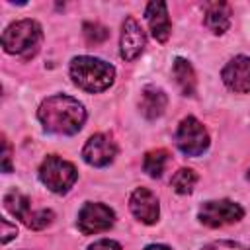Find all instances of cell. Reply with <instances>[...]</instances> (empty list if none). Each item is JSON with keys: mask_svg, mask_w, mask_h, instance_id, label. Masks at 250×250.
<instances>
[{"mask_svg": "<svg viewBox=\"0 0 250 250\" xmlns=\"http://www.w3.org/2000/svg\"><path fill=\"white\" fill-rule=\"evenodd\" d=\"M37 119L49 133L74 135L82 129L86 121V109L76 98L66 94H55L41 102L37 109Z\"/></svg>", "mask_w": 250, "mask_h": 250, "instance_id": "1", "label": "cell"}, {"mask_svg": "<svg viewBox=\"0 0 250 250\" xmlns=\"http://www.w3.org/2000/svg\"><path fill=\"white\" fill-rule=\"evenodd\" d=\"M72 82L84 92L98 94L107 90L115 80V68L98 57H74L68 66Z\"/></svg>", "mask_w": 250, "mask_h": 250, "instance_id": "2", "label": "cell"}, {"mask_svg": "<svg viewBox=\"0 0 250 250\" xmlns=\"http://www.w3.org/2000/svg\"><path fill=\"white\" fill-rule=\"evenodd\" d=\"M43 41L41 25L35 20H20L10 23L2 33V47L10 55L31 59Z\"/></svg>", "mask_w": 250, "mask_h": 250, "instance_id": "3", "label": "cell"}, {"mask_svg": "<svg viewBox=\"0 0 250 250\" xmlns=\"http://www.w3.org/2000/svg\"><path fill=\"white\" fill-rule=\"evenodd\" d=\"M39 180L53 193H66L78 180V172L72 162L57 154H49L39 166Z\"/></svg>", "mask_w": 250, "mask_h": 250, "instance_id": "4", "label": "cell"}, {"mask_svg": "<svg viewBox=\"0 0 250 250\" xmlns=\"http://www.w3.org/2000/svg\"><path fill=\"white\" fill-rule=\"evenodd\" d=\"M4 207L10 215H14L16 219H20L25 227L33 229V230H41L45 227H49L55 219V213L51 209H39L33 211L31 209V201L18 189H10L4 195Z\"/></svg>", "mask_w": 250, "mask_h": 250, "instance_id": "5", "label": "cell"}, {"mask_svg": "<svg viewBox=\"0 0 250 250\" xmlns=\"http://www.w3.org/2000/svg\"><path fill=\"white\" fill-rule=\"evenodd\" d=\"M176 145L188 156H201L209 148V133L199 119L188 115L176 129Z\"/></svg>", "mask_w": 250, "mask_h": 250, "instance_id": "6", "label": "cell"}, {"mask_svg": "<svg viewBox=\"0 0 250 250\" xmlns=\"http://www.w3.org/2000/svg\"><path fill=\"white\" fill-rule=\"evenodd\" d=\"M242 215H244V209L238 203L230 199H219V201H205L199 207L197 219L201 225L217 229V227H225L240 221Z\"/></svg>", "mask_w": 250, "mask_h": 250, "instance_id": "7", "label": "cell"}, {"mask_svg": "<svg viewBox=\"0 0 250 250\" xmlns=\"http://www.w3.org/2000/svg\"><path fill=\"white\" fill-rule=\"evenodd\" d=\"M115 223V213L104 203L88 201L78 211V230L82 234H98L104 230H109Z\"/></svg>", "mask_w": 250, "mask_h": 250, "instance_id": "8", "label": "cell"}, {"mask_svg": "<svg viewBox=\"0 0 250 250\" xmlns=\"http://www.w3.org/2000/svg\"><path fill=\"white\" fill-rule=\"evenodd\" d=\"M117 154V145L115 141L105 135V133H96L92 135L84 148H82V158L90 164V166H96V168H102V166H107L113 162Z\"/></svg>", "mask_w": 250, "mask_h": 250, "instance_id": "9", "label": "cell"}, {"mask_svg": "<svg viewBox=\"0 0 250 250\" xmlns=\"http://www.w3.org/2000/svg\"><path fill=\"white\" fill-rule=\"evenodd\" d=\"M221 78L230 92H236V94L250 92V57L238 55L230 59L225 64Z\"/></svg>", "mask_w": 250, "mask_h": 250, "instance_id": "10", "label": "cell"}, {"mask_svg": "<svg viewBox=\"0 0 250 250\" xmlns=\"http://www.w3.org/2000/svg\"><path fill=\"white\" fill-rule=\"evenodd\" d=\"M145 45H146V35L143 31L141 23L133 16L125 18V21L121 25V41H119L121 57L125 61H135L145 51Z\"/></svg>", "mask_w": 250, "mask_h": 250, "instance_id": "11", "label": "cell"}, {"mask_svg": "<svg viewBox=\"0 0 250 250\" xmlns=\"http://www.w3.org/2000/svg\"><path fill=\"white\" fill-rule=\"evenodd\" d=\"M129 209L145 225H154L160 215V205L156 195L148 188H137L129 197Z\"/></svg>", "mask_w": 250, "mask_h": 250, "instance_id": "12", "label": "cell"}, {"mask_svg": "<svg viewBox=\"0 0 250 250\" xmlns=\"http://www.w3.org/2000/svg\"><path fill=\"white\" fill-rule=\"evenodd\" d=\"M145 16H146V21H148L152 37L158 43L168 41L170 31H172V23H170L166 2H148L146 10H145Z\"/></svg>", "mask_w": 250, "mask_h": 250, "instance_id": "13", "label": "cell"}, {"mask_svg": "<svg viewBox=\"0 0 250 250\" xmlns=\"http://www.w3.org/2000/svg\"><path fill=\"white\" fill-rule=\"evenodd\" d=\"M205 25L215 35L225 33L230 25V6L227 2H209V4H205Z\"/></svg>", "mask_w": 250, "mask_h": 250, "instance_id": "14", "label": "cell"}, {"mask_svg": "<svg viewBox=\"0 0 250 250\" xmlns=\"http://www.w3.org/2000/svg\"><path fill=\"white\" fill-rule=\"evenodd\" d=\"M168 104L166 94L156 86H146L141 94V111L146 119H156L164 113Z\"/></svg>", "mask_w": 250, "mask_h": 250, "instance_id": "15", "label": "cell"}, {"mask_svg": "<svg viewBox=\"0 0 250 250\" xmlns=\"http://www.w3.org/2000/svg\"><path fill=\"white\" fill-rule=\"evenodd\" d=\"M172 72H174L176 84L180 86L182 94H184V96H193V94H195V72H193V66L189 64V61L178 57V59L174 61Z\"/></svg>", "mask_w": 250, "mask_h": 250, "instance_id": "16", "label": "cell"}, {"mask_svg": "<svg viewBox=\"0 0 250 250\" xmlns=\"http://www.w3.org/2000/svg\"><path fill=\"white\" fill-rule=\"evenodd\" d=\"M170 160V154L168 150L164 148H154V150H148L143 158V168L145 172L150 176V178H160L162 172L166 170V164Z\"/></svg>", "mask_w": 250, "mask_h": 250, "instance_id": "17", "label": "cell"}, {"mask_svg": "<svg viewBox=\"0 0 250 250\" xmlns=\"http://www.w3.org/2000/svg\"><path fill=\"white\" fill-rule=\"evenodd\" d=\"M172 188L176 193L180 195H188L193 191L195 184H197V174L191 170V168H180L174 176H172Z\"/></svg>", "mask_w": 250, "mask_h": 250, "instance_id": "18", "label": "cell"}, {"mask_svg": "<svg viewBox=\"0 0 250 250\" xmlns=\"http://www.w3.org/2000/svg\"><path fill=\"white\" fill-rule=\"evenodd\" d=\"M84 37L88 43H102L107 37V29L98 23H86L84 25Z\"/></svg>", "mask_w": 250, "mask_h": 250, "instance_id": "19", "label": "cell"}, {"mask_svg": "<svg viewBox=\"0 0 250 250\" xmlns=\"http://www.w3.org/2000/svg\"><path fill=\"white\" fill-rule=\"evenodd\" d=\"M201 250H250V246H244V244L232 242V240H217V242L203 246Z\"/></svg>", "mask_w": 250, "mask_h": 250, "instance_id": "20", "label": "cell"}, {"mask_svg": "<svg viewBox=\"0 0 250 250\" xmlns=\"http://www.w3.org/2000/svg\"><path fill=\"white\" fill-rule=\"evenodd\" d=\"M88 250H121V244L115 240H109V238H102V240H96L94 244H90Z\"/></svg>", "mask_w": 250, "mask_h": 250, "instance_id": "21", "label": "cell"}, {"mask_svg": "<svg viewBox=\"0 0 250 250\" xmlns=\"http://www.w3.org/2000/svg\"><path fill=\"white\" fill-rule=\"evenodd\" d=\"M2 145H4V154H2V168H4V172L8 174V172H12V146H10V143H8V139L4 137L2 139Z\"/></svg>", "mask_w": 250, "mask_h": 250, "instance_id": "22", "label": "cell"}, {"mask_svg": "<svg viewBox=\"0 0 250 250\" xmlns=\"http://www.w3.org/2000/svg\"><path fill=\"white\" fill-rule=\"evenodd\" d=\"M2 227H4V232H2V242L6 244L10 238H14V236L18 234V229H16V225L12 227V225L8 223V219H2Z\"/></svg>", "mask_w": 250, "mask_h": 250, "instance_id": "23", "label": "cell"}, {"mask_svg": "<svg viewBox=\"0 0 250 250\" xmlns=\"http://www.w3.org/2000/svg\"><path fill=\"white\" fill-rule=\"evenodd\" d=\"M145 250H170V248L164 246V244H148Z\"/></svg>", "mask_w": 250, "mask_h": 250, "instance_id": "24", "label": "cell"}, {"mask_svg": "<svg viewBox=\"0 0 250 250\" xmlns=\"http://www.w3.org/2000/svg\"><path fill=\"white\" fill-rule=\"evenodd\" d=\"M248 180H250V168H248Z\"/></svg>", "mask_w": 250, "mask_h": 250, "instance_id": "25", "label": "cell"}]
</instances>
